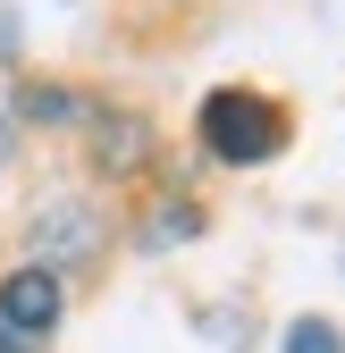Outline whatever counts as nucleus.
<instances>
[{
    "mask_svg": "<svg viewBox=\"0 0 345 353\" xmlns=\"http://www.w3.org/2000/svg\"><path fill=\"white\" fill-rule=\"evenodd\" d=\"M26 110H34V118H76V101H68V93H42V84L26 93Z\"/></svg>",
    "mask_w": 345,
    "mask_h": 353,
    "instance_id": "7",
    "label": "nucleus"
},
{
    "mask_svg": "<svg viewBox=\"0 0 345 353\" xmlns=\"http://www.w3.org/2000/svg\"><path fill=\"white\" fill-rule=\"evenodd\" d=\"M93 210L84 202H51L42 210V228H34V244H42V270H59V261H76V252H93Z\"/></svg>",
    "mask_w": 345,
    "mask_h": 353,
    "instance_id": "3",
    "label": "nucleus"
},
{
    "mask_svg": "<svg viewBox=\"0 0 345 353\" xmlns=\"http://www.w3.org/2000/svg\"><path fill=\"white\" fill-rule=\"evenodd\" d=\"M135 160H144V126H135V118H101V168L126 176Z\"/></svg>",
    "mask_w": 345,
    "mask_h": 353,
    "instance_id": "5",
    "label": "nucleus"
},
{
    "mask_svg": "<svg viewBox=\"0 0 345 353\" xmlns=\"http://www.w3.org/2000/svg\"><path fill=\"white\" fill-rule=\"evenodd\" d=\"M286 353H345V336H337V320H295Z\"/></svg>",
    "mask_w": 345,
    "mask_h": 353,
    "instance_id": "6",
    "label": "nucleus"
},
{
    "mask_svg": "<svg viewBox=\"0 0 345 353\" xmlns=\"http://www.w3.org/2000/svg\"><path fill=\"white\" fill-rule=\"evenodd\" d=\"M9 143H17V135H9V110H0V168H9Z\"/></svg>",
    "mask_w": 345,
    "mask_h": 353,
    "instance_id": "8",
    "label": "nucleus"
},
{
    "mask_svg": "<svg viewBox=\"0 0 345 353\" xmlns=\"http://www.w3.org/2000/svg\"><path fill=\"white\" fill-rule=\"evenodd\" d=\"M202 143L219 152L228 168H262L286 143V110L262 101V93H210L202 101Z\"/></svg>",
    "mask_w": 345,
    "mask_h": 353,
    "instance_id": "1",
    "label": "nucleus"
},
{
    "mask_svg": "<svg viewBox=\"0 0 345 353\" xmlns=\"http://www.w3.org/2000/svg\"><path fill=\"white\" fill-rule=\"evenodd\" d=\"M59 312H68V286H59V270H42V261H26V270L0 286V328L26 336V345L51 336V328H59Z\"/></svg>",
    "mask_w": 345,
    "mask_h": 353,
    "instance_id": "2",
    "label": "nucleus"
},
{
    "mask_svg": "<svg viewBox=\"0 0 345 353\" xmlns=\"http://www.w3.org/2000/svg\"><path fill=\"white\" fill-rule=\"evenodd\" d=\"M194 236H202V210H194V202H160V219L144 228V244H152V252H168V244H194Z\"/></svg>",
    "mask_w": 345,
    "mask_h": 353,
    "instance_id": "4",
    "label": "nucleus"
},
{
    "mask_svg": "<svg viewBox=\"0 0 345 353\" xmlns=\"http://www.w3.org/2000/svg\"><path fill=\"white\" fill-rule=\"evenodd\" d=\"M0 353H34V345H26V336H9V328H0Z\"/></svg>",
    "mask_w": 345,
    "mask_h": 353,
    "instance_id": "9",
    "label": "nucleus"
}]
</instances>
